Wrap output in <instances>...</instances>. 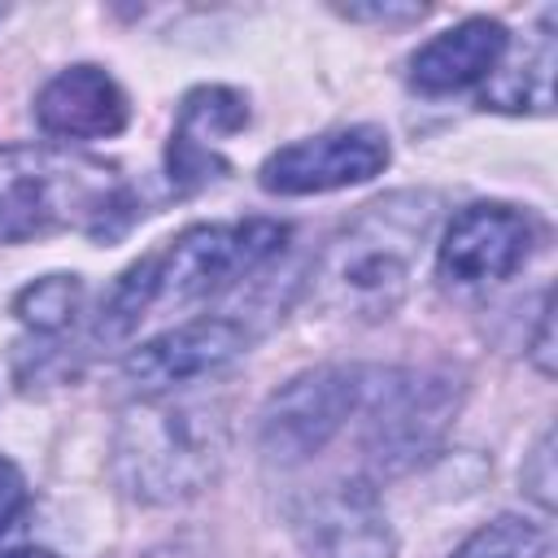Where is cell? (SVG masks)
I'll return each instance as SVG.
<instances>
[{
    "label": "cell",
    "mask_w": 558,
    "mask_h": 558,
    "mask_svg": "<svg viewBox=\"0 0 558 558\" xmlns=\"http://www.w3.org/2000/svg\"><path fill=\"white\" fill-rule=\"evenodd\" d=\"M288 227L275 218H240V222H201L144 253L135 266L118 275L105 292L92 336L100 344L126 340L157 310H183L209 301L240 279L257 275L283 253Z\"/></svg>",
    "instance_id": "obj_1"
},
{
    "label": "cell",
    "mask_w": 558,
    "mask_h": 558,
    "mask_svg": "<svg viewBox=\"0 0 558 558\" xmlns=\"http://www.w3.org/2000/svg\"><path fill=\"white\" fill-rule=\"evenodd\" d=\"M440 196L423 187L388 192L362 205L318 253L310 288L314 301L344 318H388L423 262V248L436 231Z\"/></svg>",
    "instance_id": "obj_2"
},
{
    "label": "cell",
    "mask_w": 558,
    "mask_h": 558,
    "mask_svg": "<svg viewBox=\"0 0 558 558\" xmlns=\"http://www.w3.org/2000/svg\"><path fill=\"white\" fill-rule=\"evenodd\" d=\"M131 218L135 196L118 166L52 144L0 148V244H22L52 231L113 240Z\"/></svg>",
    "instance_id": "obj_3"
},
{
    "label": "cell",
    "mask_w": 558,
    "mask_h": 558,
    "mask_svg": "<svg viewBox=\"0 0 558 558\" xmlns=\"http://www.w3.org/2000/svg\"><path fill=\"white\" fill-rule=\"evenodd\" d=\"M227 458V410L166 392L131 405L113 432V475L144 506H174L205 493Z\"/></svg>",
    "instance_id": "obj_4"
},
{
    "label": "cell",
    "mask_w": 558,
    "mask_h": 558,
    "mask_svg": "<svg viewBox=\"0 0 558 558\" xmlns=\"http://www.w3.org/2000/svg\"><path fill=\"white\" fill-rule=\"evenodd\" d=\"M362 410L375 471L401 475L445 440L458 414V384L440 371H375Z\"/></svg>",
    "instance_id": "obj_5"
},
{
    "label": "cell",
    "mask_w": 558,
    "mask_h": 558,
    "mask_svg": "<svg viewBox=\"0 0 558 558\" xmlns=\"http://www.w3.org/2000/svg\"><path fill=\"white\" fill-rule=\"evenodd\" d=\"M366 366H318L283 384L262 410V453L279 466L310 462L331 445V436L366 405Z\"/></svg>",
    "instance_id": "obj_6"
},
{
    "label": "cell",
    "mask_w": 558,
    "mask_h": 558,
    "mask_svg": "<svg viewBox=\"0 0 558 558\" xmlns=\"http://www.w3.org/2000/svg\"><path fill=\"white\" fill-rule=\"evenodd\" d=\"M244 349H248V331L235 318L201 314L131 349L122 362V379L140 397H166L174 388H187L227 371Z\"/></svg>",
    "instance_id": "obj_7"
},
{
    "label": "cell",
    "mask_w": 558,
    "mask_h": 558,
    "mask_svg": "<svg viewBox=\"0 0 558 558\" xmlns=\"http://www.w3.org/2000/svg\"><path fill=\"white\" fill-rule=\"evenodd\" d=\"M388 157L392 148L379 126H340L270 153L257 170V183L275 196H310V192L366 183L388 166Z\"/></svg>",
    "instance_id": "obj_8"
},
{
    "label": "cell",
    "mask_w": 558,
    "mask_h": 558,
    "mask_svg": "<svg viewBox=\"0 0 558 558\" xmlns=\"http://www.w3.org/2000/svg\"><path fill=\"white\" fill-rule=\"evenodd\" d=\"M292 532L305 558H392L397 536L371 480H336L292 510Z\"/></svg>",
    "instance_id": "obj_9"
},
{
    "label": "cell",
    "mask_w": 558,
    "mask_h": 558,
    "mask_svg": "<svg viewBox=\"0 0 558 558\" xmlns=\"http://www.w3.org/2000/svg\"><path fill=\"white\" fill-rule=\"evenodd\" d=\"M532 244H536V222L523 209L501 201H480L449 222L436 266L445 283L480 288V283L510 279L527 262Z\"/></svg>",
    "instance_id": "obj_10"
},
{
    "label": "cell",
    "mask_w": 558,
    "mask_h": 558,
    "mask_svg": "<svg viewBox=\"0 0 558 558\" xmlns=\"http://www.w3.org/2000/svg\"><path fill=\"white\" fill-rule=\"evenodd\" d=\"M248 126V100L235 87H192L179 105L170 144H166V170L174 192H196L214 179H222L231 166L222 157V144Z\"/></svg>",
    "instance_id": "obj_11"
},
{
    "label": "cell",
    "mask_w": 558,
    "mask_h": 558,
    "mask_svg": "<svg viewBox=\"0 0 558 558\" xmlns=\"http://www.w3.org/2000/svg\"><path fill=\"white\" fill-rule=\"evenodd\" d=\"M126 118L131 105L100 65H70L35 96V122L57 140H105L118 135Z\"/></svg>",
    "instance_id": "obj_12"
},
{
    "label": "cell",
    "mask_w": 558,
    "mask_h": 558,
    "mask_svg": "<svg viewBox=\"0 0 558 558\" xmlns=\"http://www.w3.org/2000/svg\"><path fill=\"white\" fill-rule=\"evenodd\" d=\"M510 44V31L497 17H466L449 31H440L436 39H427L414 61H410V83L427 96H449L462 92L480 78L493 74V65L501 61Z\"/></svg>",
    "instance_id": "obj_13"
},
{
    "label": "cell",
    "mask_w": 558,
    "mask_h": 558,
    "mask_svg": "<svg viewBox=\"0 0 558 558\" xmlns=\"http://www.w3.org/2000/svg\"><path fill=\"white\" fill-rule=\"evenodd\" d=\"M554 9L536 17V31L523 35L514 48L506 44L501 61L484 83V105L501 113H549L554 109V65H558V35Z\"/></svg>",
    "instance_id": "obj_14"
},
{
    "label": "cell",
    "mask_w": 558,
    "mask_h": 558,
    "mask_svg": "<svg viewBox=\"0 0 558 558\" xmlns=\"http://www.w3.org/2000/svg\"><path fill=\"white\" fill-rule=\"evenodd\" d=\"M78 305H83V279L78 275H44L13 296V314L31 331H44V336L65 331L78 318Z\"/></svg>",
    "instance_id": "obj_15"
},
{
    "label": "cell",
    "mask_w": 558,
    "mask_h": 558,
    "mask_svg": "<svg viewBox=\"0 0 558 558\" xmlns=\"http://www.w3.org/2000/svg\"><path fill=\"white\" fill-rule=\"evenodd\" d=\"M549 532L519 514H497L480 532H471L449 558H545Z\"/></svg>",
    "instance_id": "obj_16"
},
{
    "label": "cell",
    "mask_w": 558,
    "mask_h": 558,
    "mask_svg": "<svg viewBox=\"0 0 558 558\" xmlns=\"http://www.w3.org/2000/svg\"><path fill=\"white\" fill-rule=\"evenodd\" d=\"M523 488L532 493V501L549 514L554 510V432H545L536 440V449L523 462Z\"/></svg>",
    "instance_id": "obj_17"
},
{
    "label": "cell",
    "mask_w": 558,
    "mask_h": 558,
    "mask_svg": "<svg viewBox=\"0 0 558 558\" xmlns=\"http://www.w3.org/2000/svg\"><path fill=\"white\" fill-rule=\"evenodd\" d=\"M26 506H31L26 480H22V471L0 453V532L17 527V519L26 514Z\"/></svg>",
    "instance_id": "obj_18"
},
{
    "label": "cell",
    "mask_w": 558,
    "mask_h": 558,
    "mask_svg": "<svg viewBox=\"0 0 558 558\" xmlns=\"http://www.w3.org/2000/svg\"><path fill=\"white\" fill-rule=\"evenodd\" d=\"M554 314H549V292L541 296V318H536V344H532V362L541 375H554V340H549Z\"/></svg>",
    "instance_id": "obj_19"
},
{
    "label": "cell",
    "mask_w": 558,
    "mask_h": 558,
    "mask_svg": "<svg viewBox=\"0 0 558 558\" xmlns=\"http://www.w3.org/2000/svg\"><path fill=\"white\" fill-rule=\"evenodd\" d=\"M144 558H209L196 541H187V536H179V541H161V545H153Z\"/></svg>",
    "instance_id": "obj_20"
},
{
    "label": "cell",
    "mask_w": 558,
    "mask_h": 558,
    "mask_svg": "<svg viewBox=\"0 0 558 558\" xmlns=\"http://www.w3.org/2000/svg\"><path fill=\"white\" fill-rule=\"evenodd\" d=\"M344 17H423L427 13V4H401V9H392V4H375V9H340Z\"/></svg>",
    "instance_id": "obj_21"
},
{
    "label": "cell",
    "mask_w": 558,
    "mask_h": 558,
    "mask_svg": "<svg viewBox=\"0 0 558 558\" xmlns=\"http://www.w3.org/2000/svg\"><path fill=\"white\" fill-rule=\"evenodd\" d=\"M0 558H52L48 549H0Z\"/></svg>",
    "instance_id": "obj_22"
}]
</instances>
